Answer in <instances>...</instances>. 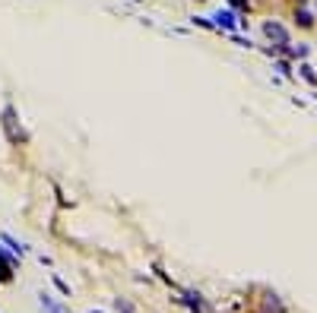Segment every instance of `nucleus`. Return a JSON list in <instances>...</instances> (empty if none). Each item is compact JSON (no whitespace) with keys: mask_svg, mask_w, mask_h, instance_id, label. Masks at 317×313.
<instances>
[{"mask_svg":"<svg viewBox=\"0 0 317 313\" xmlns=\"http://www.w3.org/2000/svg\"><path fill=\"white\" fill-rule=\"evenodd\" d=\"M263 35H266L269 41H276L279 47L289 44V32H286L283 26H279V22H263Z\"/></svg>","mask_w":317,"mask_h":313,"instance_id":"1","label":"nucleus"},{"mask_svg":"<svg viewBox=\"0 0 317 313\" xmlns=\"http://www.w3.org/2000/svg\"><path fill=\"white\" fill-rule=\"evenodd\" d=\"M213 26L225 29V32H235V26H238V19H235V13H232V10H216V16H213Z\"/></svg>","mask_w":317,"mask_h":313,"instance_id":"2","label":"nucleus"},{"mask_svg":"<svg viewBox=\"0 0 317 313\" xmlns=\"http://www.w3.org/2000/svg\"><path fill=\"white\" fill-rule=\"evenodd\" d=\"M0 279H4V282L13 279V259H7L4 250H0Z\"/></svg>","mask_w":317,"mask_h":313,"instance_id":"3","label":"nucleus"},{"mask_svg":"<svg viewBox=\"0 0 317 313\" xmlns=\"http://www.w3.org/2000/svg\"><path fill=\"white\" fill-rule=\"evenodd\" d=\"M4 240H7V244H10V250H16V253H26V247H22V244H19V240H13V237H10V234H4Z\"/></svg>","mask_w":317,"mask_h":313,"instance_id":"4","label":"nucleus"},{"mask_svg":"<svg viewBox=\"0 0 317 313\" xmlns=\"http://www.w3.org/2000/svg\"><path fill=\"white\" fill-rule=\"evenodd\" d=\"M301 76L308 79V82H317V73H314V70H311L308 64H301Z\"/></svg>","mask_w":317,"mask_h":313,"instance_id":"5","label":"nucleus"},{"mask_svg":"<svg viewBox=\"0 0 317 313\" xmlns=\"http://www.w3.org/2000/svg\"><path fill=\"white\" fill-rule=\"evenodd\" d=\"M298 22H301V26H311L314 19H311V13H308V10H301V13H298Z\"/></svg>","mask_w":317,"mask_h":313,"instance_id":"6","label":"nucleus"},{"mask_svg":"<svg viewBox=\"0 0 317 313\" xmlns=\"http://www.w3.org/2000/svg\"><path fill=\"white\" fill-rule=\"evenodd\" d=\"M276 70H279V73H286V76H292V67L289 64H276Z\"/></svg>","mask_w":317,"mask_h":313,"instance_id":"7","label":"nucleus"},{"mask_svg":"<svg viewBox=\"0 0 317 313\" xmlns=\"http://www.w3.org/2000/svg\"><path fill=\"white\" fill-rule=\"evenodd\" d=\"M235 7H241V10H248V0H232Z\"/></svg>","mask_w":317,"mask_h":313,"instance_id":"8","label":"nucleus"}]
</instances>
